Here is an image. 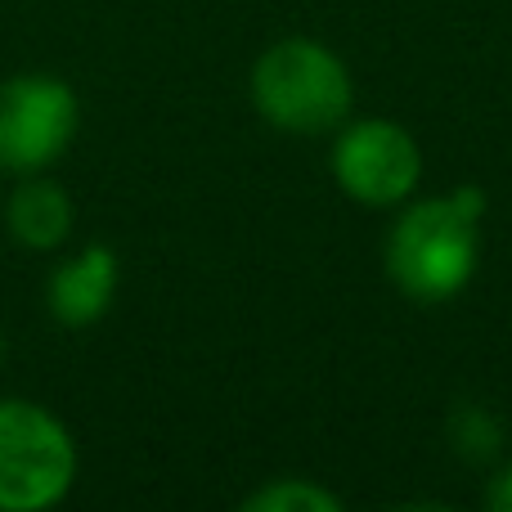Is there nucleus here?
I'll use <instances>...</instances> for the list:
<instances>
[{
	"label": "nucleus",
	"mask_w": 512,
	"mask_h": 512,
	"mask_svg": "<svg viewBox=\"0 0 512 512\" xmlns=\"http://www.w3.org/2000/svg\"><path fill=\"white\" fill-rule=\"evenodd\" d=\"M481 189L463 185L450 198H423L396 216L387 234V274L409 301H450L468 288L481 248Z\"/></svg>",
	"instance_id": "f257e3e1"
},
{
	"label": "nucleus",
	"mask_w": 512,
	"mask_h": 512,
	"mask_svg": "<svg viewBox=\"0 0 512 512\" xmlns=\"http://www.w3.org/2000/svg\"><path fill=\"white\" fill-rule=\"evenodd\" d=\"M351 72L310 36L270 45L252 68V104L270 126L292 135H324L351 117Z\"/></svg>",
	"instance_id": "f03ea898"
},
{
	"label": "nucleus",
	"mask_w": 512,
	"mask_h": 512,
	"mask_svg": "<svg viewBox=\"0 0 512 512\" xmlns=\"http://www.w3.org/2000/svg\"><path fill=\"white\" fill-rule=\"evenodd\" d=\"M77 477V445L50 409L0 400V512L54 508Z\"/></svg>",
	"instance_id": "7ed1b4c3"
},
{
	"label": "nucleus",
	"mask_w": 512,
	"mask_h": 512,
	"mask_svg": "<svg viewBox=\"0 0 512 512\" xmlns=\"http://www.w3.org/2000/svg\"><path fill=\"white\" fill-rule=\"evenodd\" d=\"M77 135V95L68 81L23 72L0 81V167L45 171Z\"/></svg>",
	"instance_id": "20e7f679"
},
{
	"label": "nucleus",
	"mask_w": 512,
	"mask_h": 512,
	"mask_svg": "<svg viewBox=\"0 0 512 512\" xmlns=\"http://www.w3.org/2000/svg\"><path fill=\"white\" fill-rule=\"evenodd\" d=\"M333 176L346 198L364 207H396L418 189L423 153L405 126L387 117L342 122L333 144Z\"/></svg>",
	"instance_id": "39448f33"
},
{
	"label": "nucleus",
	"mask_w": 512,
	"mask_h": 512,
	"mask_svg": "<svg viewBox=\"0 0 512 512\" xmlns=\"http://www.w3.org/2000/svg\"><path fill=\"white\" fill-rule=\"evenodd\" d=\"M117 292V252L104 243H90L72 261L50 274V315L63 328H86L113 306Z\"/></svg>",
	"instance_id": "423d86ee"
},
{
	"label": "nucleus",
	"mask_w": 512,
	"mask_h": 512,
	"mask_svg": "<svg viewBox=\"0 0 512 512\" xmlns=\"http://www.w3.org/2000/svg\"><path fill=\"white\" fill-rule=\"evenodd\" d=\"M9 234L32 252L59 248L72 234V203L54 180H23L9 198Z\"/></svg>",
	"instance_id": "0eeeda50"
},
{
	"label": "nucleus",
	"mask_w": 512,
	"mask_h": 512,
	"mask_svg": "<svg viewBox=\"0 0 512 512\" xmlns=\"http://www.w3.org/2000/svg\"><path fill=\"white\" fill-rule=\"evenodd\" d=\"M337 508H342V499L333 490L301 477L270 481V486H261L256 495L243 499V512H337Z\"/></svg>",
	"instance_id": "6e6552de"
},
{
	"label": "nucleus",
	"mask_w": 512,
	"mask_h": 512,
	"mask_svg": "<svg viewBox=\"0 0 512 512\" xmlns=\"http://www.w3.org/2000/svg\"><path fill=\"white\" fill-rule=\"evenodd\" d=\"M454 445H459L468 459H490L499 450V427L486 409H463L454 418Z\"/></svg>",
	"instance_id": "1a4fd4ad"
},
{
	"label": "nucleus",
	"mask_w": 512,
	"mask_h": 512,
	"mask_svg": "<svg viewBox=\"0 0 512 512\" xmlns=\"http://www.w3.org/2000/svg\"><path fill=\"white\" fill-rule=\"evenodd\" d=\"M486 504L495 508V512H512V463L504 472H499L495 481H490V490H486Z\"/></svg>",
	"instance_id": "9d476101"
},
{
	"label": "nucleus",
	"mask_w": 512,
	"mask_h": 512,
	"mask_svg": "<svg viewBox=\"0 0 512 512\" xmlns=\"http://www.w3.org/2000/svg\"><path fill=\"white\" fill-rule=\"evenodd\" d=\"M0 351H5V346H0Z\"/></svg>",
	"instance_id": "9b49d317"
}]
</instances>
